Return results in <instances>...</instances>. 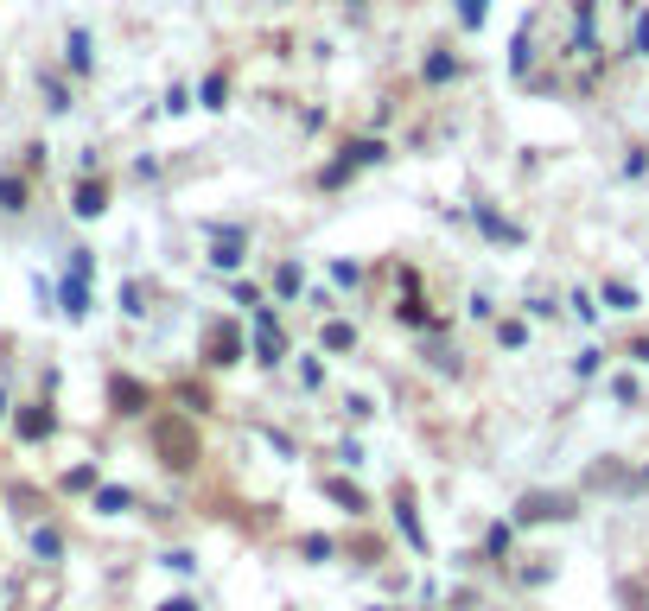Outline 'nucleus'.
I'll return each instance as SVG.
<instances>
[{
  "label": "nucleus",
  "mask_w": 649,
  "mask_h": 611,
  "mask_svg": "<svg viewBox=\"0 0 649 611\" xmlns=\"http://www.w3.org/2000/svg\"><path fill=\"white\" fill-rule=\"evenodd\" d=\"M153 440H160V452H166V465H172V471L198 459V440H191V427H185V421H160V427H153Z\"/></svg>",
  "instance_id": "obj_1"
},
{
  "label": "nucleus",
  "mask_w": 649,
  "mask_h": 611,
  "mask_svg": "<svg viewBox=\"0 0 649 611\" xmlns=\"http://www.w3.org/2000/svg\"><path fill=\"white\" fill-rule=\"evenodd\" d=\"M109 395H115V408H121V414H140V408H147V389H140V382H128V376H115V389H109Z\"/></svg>",
  "instance_id": "obj_2"
},
{
  "label": "nucleus",
  "mask_w": 649,
  "mask_h": 611,
  "mask_svg": "<svg viewBox=\"0 0 649 611\" xmlns=\"http://www.w3.org/2000/svg\"><path fill=\"white\" fill-rule=\"evenodd\" d=\"M548 516H567V497H529L522 503V522H548Z\"/></svg>",
  "instance_id": "obj_3"
},
{
  "label": "nucleus",
  "mask_w": 649,
  "mask_h": 611,
  "mask_svg": "<svg viewBox=\"0 0 649 611\" xmlns=\"http://www.w3.org/2000/svg\"><path fill=\"white\" fill-rule=\"evenodd\" d=\"M102 204H109L102 185H77V217H102Z\"/></svg>",
  "instance_id": "obj_4"
},
{
  "label": "nucleus",
  "mask_w": 649,
  "mask_h": 611,
  "mask_svg": "<svg viewBox=\"0 0 649 611\" xmlns=\"http://www.w3.org/2000/svg\"><path fill=\"white\" fill-rule=\"evenodd\" d=\"M605 306H611V312H637V287H624V281H605Z\"/></svg>",
  "instance_id": "obj_5"
},
{
  "label": "nucleus",
  "mask_w": 649,
  "mask_h": 611,
  "mask_svg": "<svg viewBox=\"0 0 649 611\" xmlns=\"http://www.w3.org/2000/svg\"><path fill=\"white\" fill-rule=\"evenodd\" d=\"M45 433H51V414L45 408H26L20 414V440H45Z\"/></svg>",
  "instance_id": "obj_6"
},
{
  "label": "nucleus",
  "mask_w": 649,
  "mask_h": 611,
  "mask_svg": "<svg viewBox=\"0 0 649 611\" xmlns=\"http://www.w3.org/2000/svg\"><path fill=\"white\" fill-rule=\"evenodd\" d=\"M0 211H20V179H0Z\"/></svg>",
  "instance_id": "obj_7"
},
{
  "label": "nucleus",
  "mask_w": 649,
  "mask_h": 611,
  "mask_svg": "<svg viewBox=\"0 0 649 611\" xmlns=\"http://www.w3.org/2000/svg\"><path fill=\"white\" fill-rule=\"evenodd\" d=\"M452 71H459V64H452V58H427V77H433V83H446Z\"/></svg>",
  "instance_id": "obj_8"
},
{
  "label": "nucleus",
  "mask_w": 649,
  "mask_h": 611,
  "mask_svg": "<svg viewBox=\"0 0 649 611\" xmlns=\"http://www.w3.org/2000/svg\"><path fill=\"white\" fill-rule=\"evenodd\" d=\"M630 357H643V363H649V338H643V344H637V351H630Z\"/></svg>",
  "instance_id": "obj_9"
},
{
  "label": "nucleus",
  "mask_w": 649,
  "mask_h": 611,
  "mask_svg": "<svg viewBox=\"0 0 649 611\" xmlns=\"http://www.w3.org/2000/svg\"><path fill=\"white\" fill-rule=\"evenodd\" d=\"M166 611H191V599H172V605H166Z\"/></svg>",
  "instance_id": "obj_10"
}]
</instances>
